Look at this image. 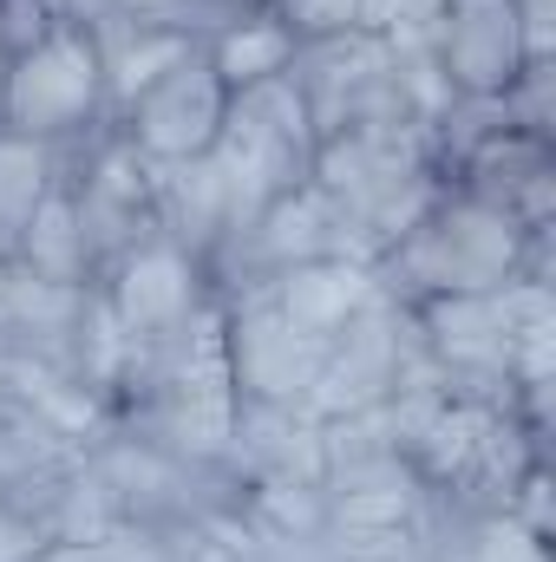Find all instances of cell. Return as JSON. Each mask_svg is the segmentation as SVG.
Listing matches in <instances>:
<instances>
[{
  "label": "cell",
  "instance_id": "9c48e42d",
  "mask_svg": "<svg viewBox=\"0 0 556 562\" xmlns=\"http://www.w3.org/2000/svg\"><path fill=\"white\" fill-rule=\"evenodd\" d=\"M432 66L452 99H504L531 66L511 0H445L432 20Z\"/></svg>",
  "mask_w": 556,
  "mask_h": 562
},
{
  "label": "cell",
  "instance_id": "d6986e66",
  "mask_svg": "<svg viewBox=\"0 0 556 562\" xmlns=\"http://www.w3.org/2000/svg\"><path fill=\"white\" fill-rule=\"evenodd\" d=\"M184 7H197V13H230V7H249V0H184Z\"/></svg>",
  "mask_w": 556,
  "mask_h": 562
},
{
  "label": "cell",
  "instance_id": "30bf717a",
  "mask_svg": "<svg viewBox=\"0 0 556 562\" xmlns=\"http://www.w3.org/2000/svg\"><path fill=\"white\" fill-rule=\"evenodd\" d=\"M79 458H86V438L79 431H66L40 400L0 386V504L33 497L40 484H53Z\"/></svg>",
  "mask_w": 556,
  "mask_h": 562
},
{
  "label": "cell",
  "instance_id": "7a4b0ae2",
  "mask_svg": "<svg viewBox=\"0 0 556 562\" xmlns=\"http://www.w3.org/2000/svg\"><path fill=\"white\" fill-rule=\"evenodd\" d=\"M314 183L341 203V216L360 229V243L380 249L400 243L432 196L445 190V170L432 157V132L400 119V125H347L314 144Z\"/></svg>",
  "mask_w": 556,
  "mask_h": 562
},
{
  "label": "cell",
  "instance_id": "7c38bea8",
  "mask_svg": "<svg viewBox=\"0 0 556 562\" xmlns=\"http://www.w3.org/2000/svg\"><path fill=\"white\" fill-rule=\"evenodd\" d=\"M263 294L276 301L308 340L327 347L380 294V281H374V262H308V269H288V276L263 281Z\"/></svg>",
  "mask_w": 556,
  "mask_h": 562
},
{
  "label": "cell",
  "instance_id": "277c9868",
  "mask_svg": "<svg viewBox=\"0 0 556 562\" xmlns=\"http://www.w3.org/2000/svg\"><path fill=\"white\" fill-rule=\"evenodd\" d=\"M112 99H105V59L86 20H59L46 40L7 59V92H0V132L40 144H86L105 132Z\"/></svg>",
  "mask_w": 556,
  "mask_h": 562
},
{
  "label": "cell",
  "instance_id": "9a60e30c",
  "mask_svg": "<svg viewBox=\"0 0 556 562\" xmlns=\"http://www.w3.org/2000/svg\"><path fill=\"white\" fill-rule=\"evenodd\" d=\"M190 537V530H184ZM33 562H184L177 537H157V530H112V537H92V543H53Z\"/></svg>",
  "mask_w": 556,
  "mask_h": 562
},
{
  "label": "cell",
  "instance_id": "5b68a950",
  "mask_svg": "<svg viewBox=\"0 0 556 562\" xmlns=\"http://www.w3.org/2000/svg\"><path fill=\"white\" fill-rule=\"evenodd\" d=\"M92 294H99V307H105V321H112V334H119V353H125L119 380H125L144 353H157V347L177 340L203 307H216V276H210V262H197L184 243H170L164 229H151V236H138L132 249H119V256L99 269Z\"/></svg>",
  "mask_w": 556,
  "mask_h": 562
},
{
  "label": "cell",
  "instance_id": "2e32d148",
  "mask_svg": "<svg viewBox=\"0 0 556 562\" xmlns=\"http://www.w3.org/2000/svg\"><path fill=\"white\" fill-rule=\"evenodd\" d=\"M281 13V26L301 40V46H314V40H341V33H360L367 26V13H374V0H269Z\"/></svg>",
  "mask_w": 556,
  "mask_h": 562
},
{
  "label": "cell",
  "instance_id": "5bb4252c",
  "mask_svg": "<svg viewBox=\"0 0 556 562\" xmlns=\"http://www.w3.org/2000/svg\"><path fill=\"white\" fill-rule=\"evenodd\" d=\"M66 183V150L20 132H0V256L13 249V236L33 223V210Z\"/></svg>",
  "mask_w": 556,
  "mask_h": 562
},
{
  "label": "cell",
  "instance_id": "52a82bcc",
  "mask_svg": "<svg viewBox=\"0 0 556 562\" xmlns=\"http://www.w3.org/2000/svg\"><path fill=\"white\" fill-rule=\"evenodd\" d=\"M223 301V353L243 406H288L308 413V393L321 380V340H308L263 288L216 294Z\"/></svg>",
  "mask_w": 556,
  "mask_h": 562
},
{
  "label": "cell",
  "instance_id": "6da1fadb",
  "mask_svg": "<svg viewBox=\"0 0 556 562\" xmlns=\"http://www.w3.org/2000/svg\"><path fill=\"white\" fill-rule=\"evenodd\" d=\"M518 276H544V236L458 183H445L432 210L374 262L380 294H393L400 307L432 294H485Z\"/></svg>",
  "mask_w": 556,
  "mask_h": 562
},
{
  "label": "cell",
  "instance_id": "ba28073f",
  "mask_svg": "<svg viewBox=\"0 0 556 562\" xmlns=\"http://www.w3.org/2000/svg\"><path fill=\"white\" fill-rule=\"evenodd\" d=\"M230 119V86L210 72L203 46L184 53L170 72H157L132 105H119L105 125L138 150L151 170H170V164H190V157H210V144Z\"/></svg>",
  "mask_w": 556,
  "mask_h": 562
},
{
  "label": "cell",
  "instance_id": "ac0fdd59",
  "mask_svg": "<svg viewBox=\"0 0 556 562\" xmlns=\"http://www.w3.org/2000/svg\"><path fill=\"white\" fill-rule=\"evenodd\" d=\"M511 13H518L524 59L531 66H551L556 59V0H511Z\"/></svg>",
  "mask_w": 556,
  "mask_h": 562
},
{
  "label": "cell",
  "instance_id": "e0dca14e",
  "mask_svg": "<svg viewBox=\"0 0 556 562\" xmlns=\"http://www.w3.org/2000/svg\"><path fill=\"white\" fill-rule=\"evenodd\" d=\"M59 20H73L66 0H0V53H7V59L26 53V46L46 40Z\"/></svg>",
  "mask_w": 556,
  "mask_h": 562
},
{
  "label": "cell",
  "instance_id": "8992f818",
  "mask_svg": "<svg viewBox=\"0 0 556 562\" xmlns=\"http://www.w3.org/2000/svg\"><path fill=\"white\" fill-rule=\"evenodd\" d=\"M419 367V340H413V314L393 294H374L321 353V380L308 393V419H347V413H374L387 406L407 373Z\"/></svg>",
  "mask_w": 556,
  "mask_h": 562
},
{
  "label": "cell",
  "instance_id": "ffe728a7",
  "mask_svg": "<svg viewBox=\"0 0 556 562\" xmlns=\"http://www.w3.org/2000/svg\"><path fill=\"white\" fill-rule=\"evenodd\" d=\"M0 92H7V53H0Z\"/></svg>",
  "mask_w": 556,
  "mask_h": 562
},
{
  "label": "cell",
  "instance_id": "8fae6325",
  "mask_svg": "<svg viewBox=\"0 0 556 562\" xmlns=\"http://www.w3.org/2000/svg\"><path fill=\"white\" fill-rule=\"evenodd\" d=\"M294 53H301V40L281 26V13L269 0L230 7V13L210 20V33H203V59H210V72H216L230 92H249V86H269L281 72H294Z\"/></svg>",
  "mask_w": 556,
  "mask_h": 562
},
{
  "label": "cell",
  "instance_id": "4fadbf2b",
  "mask_svg": "<svg viewBox=\"0 0 556 562\" xmlns=\"http://www.w3.org/2000/svg\"><path fill=\"white\" fill-rule=\"evenodd\" d=\"M7 262H13L20 276L59 281V288H92V281H99V256H92V236H86V216H79L73 183H59V190L33 210V223L13 236Z\"/></svg>",
  "mask_w": 556,
  "mask_h": 562
},
{
  "label": "cell",
  "instance_id": "3957f363",
  "mask_svg": "<svg viewBox=\"0 0 556 562\" xmlns=\"http://www.w3.org/2000/svg\"><path fill=\"white\" fill-rule=\"evenodd\" d=\"M314 119H308V99L294 92V79L281 72L269 86H249V92H230V119L210 144V164L223 177V196H230V236L263 210L276 203L281 190L308 183L314 177Z\"/></svg>",
  "mask_w": 556,
  "mask_h": 562
}]
</instances>
